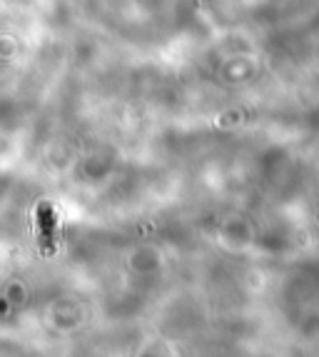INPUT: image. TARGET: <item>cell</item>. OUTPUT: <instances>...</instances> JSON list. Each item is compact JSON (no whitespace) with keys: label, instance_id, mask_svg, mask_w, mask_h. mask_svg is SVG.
<instances>
[{"label":"cell","instance_id":"1","mask_svg":"<svg viewBox=\"0 0 319 357\" xmlns=\"http://www.w3.org/2000/svg\"><path fill=\"white\" fill-rule=\"evenodd\" d=\"M38 225H40V235H42V248H45L47 252L55 250V210L53 205L42 203L40 208H38Z\"/></svg>","mask_w":319,"mask_h":357}]
</instances>
